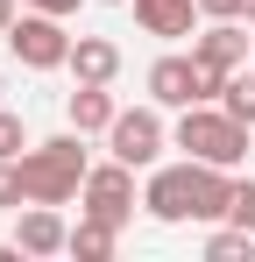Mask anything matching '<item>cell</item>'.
<instances>
[{
	"mask_svg": "<svg viewBox=\"0 0 255 262\" xmlns=\"http://www.w3.org/2000/svg\"><path fill=\"white\" fill-rule=\"evenodd\" d=\"M14 14H22V7H14V0H0V36L14 29Z\"/></svg>",
	"mask_w": 255,
	"mask_h": 262,
	"instance_id": "21",
	"label": "cell"
},
{
	"mask_svg": "<svg viewBox=\"0 0 255 262\" xmlns=\"http://www.w3.org/2000/svg\"><path fill=\"white\" fill-rule=\"evenodd\" d=\"M29 206V191H22V170H14V156H0V213H22Z\"/></svg>",
	"mask_w": 255,
	"mask_h": 262,
	"instance_id": "16",
	"label": "cell"
},
{
	"mask_svg": "<svg viewBox=\"0 0 255 262\" xmlns=\"http://www.w3.org/2000/svg\"><path fill=\"white\" fill-rule=\"evenodd\" d=\"M199 14H213V21L220 14H241V0H199Z\"/></svg>",
	"mask_w": 255,
	"mask_h": 262,
	"instance_id": "19",
	"label": "cell"
},
{
	"mask_svg": "<svg viewBox=\"0 0 255 262\" xmlns=\"http://www.w3.org/2000/svg\"><path fill=\"white\" fill-rule=\"evenodd\" d=\"M14 170H22V191H29V206H71L85 191V135H50V142H36V149H22L14 156Z\"/></svg>",
	"mask_w": 255,
	"mask_h": 262,
	"instance_id": "1",
	"label": "cell"
},
{
	"mask_svg": "<svg viewBox=\"0 0 255 262\" xmlns=\"http://www.w3.org/2000/svg\"><path fill=\"white\" fill-rule=\"evenodd\" d=\"M114 7H128V0H114Z\"/></svg>",
	"mask_w": 255,
	"mask_h": 262,
	"instance_id": "23",
	"label": "cell"
},
{
	"mask_svg": "<svg viewBox=\"0 0 255 262\" xmlns=\"http://www.w3.org/2000/svg\"><path fill=\"white\" fill-rule=\"evenodd\" d=\"M206 255H213V262H255V234L227 220V227H220V234L206 241Z\"/></svg>",
	"mask_w": 255,
	"mask_h": 262,
	"instance_id": "14",
	"label": "cell"
},
{
	"mask_svg": "<svg viewBox=\"0 0 255 262\" xmlns=\"http://www.w3.org/2000/svg\"><path fill=\"white\" fill-rule=\"evenodd\" d=\"M234 206V177L220 163H192V220H227Z\"/></svg>",
	"mask_w": 255,
	"mask_h": 262,
	"instance_id": "11",
	"label": "cell"
},
{
	"mask_svg": "<svg viewBox=\"0 0 255 262\" xmlns=\"http://www.w3.org/2000/svg\"><path fill=\"white\" fill-rule=\"evenodd\" d=\"M241 14H248V21H255V0H241Z\"/></svg>",
	"mask_w": 255,
	"mask_h": 262,
	"instance_id": "22",
	"label": "cell"
},
{
	"mask_svg": "<svg viewBox=\"0 0 255 262\" xmlns=\"http://www.w3.org/2000/svg\"><path fill=\"white\" fill-rule=\"evenodd\" d=\"M114 241H121V227H114V220L78 213V227H71V255H78V262H107V255H114Z\"/></svg>",
	"mask_w": 255,
	"mask_h": 262,
	"instance_id": "13",
	"label": "cell"
},
{
	"mask_svg": "<svg viewBox=\"0 0 255 262\" xmlns=\"http://www.w3.org/2000/svg\"><path fill=\"white\" fill-rule=\"evenodd\" d=\"M142 206H149V220H163V227L192 220V163L156 170V177H149V191H142Z\"/></svg>",
	"mask_w": 255,
	"mask_h": 262,
	"instance_id": "6",
	"label": "cell"
},
{
	"mask_svg": "<svg viewBox=\"0 0 255 262\" xmlns=\"http://www.w3.org/2000/svg\"><path fill=\"white\" fill-rule=\"evenodd\" d=\"M107 149L121 156L128 170H149V163L163 156V121H156V106H121L114 128H107Z\"/></svg>",
	"mask_w": 255,
	"mask_h": 262,
	"instance_id": "4",
	"label": "cell"
},
{
	"mask_svg": "<svg viewBox=\"0 0 255 262\" xmlns=\"http://www.w3.org/2000/svg\"><path fill=\"white\" fill-rule=\"evenodd\" d=\"M220 106H227L241 128H255V71H234V78H227V92H220Z\"/></svg>",
	"mask_w": 255,
	"mask_h": 262,
	"instance_id": "15",
	"label": "cell"
},
{
	"mask_svg": "<svg viewBox=\"0 0 255 262\" xmlns=\"http://www.w3.org/2000/svg\"><path fill=\"white\" fill-rule=\"evenodd\" d=\"M192 57H206L213 71H241V64H248V36H241V14H220L206 36H192Z\"/></svg>",
	"mask_w": 255,
	"mask_h": 262,
	"instance_id": "7",
	"label": "cell"
},
{
	"mask_svg": "<svg viewBox=\"0 0 255 262\" xmlns=\"http://www.w3.org/2000/svg\"><path fill=\"white\" fill-rule=\"evenodd\" d=\"M64 114H71V128H78V135H107V128H114V114H121V106H114V92H107V85H78V92H71V106H64Z\"/></svg>",
	"mask_w": 255,
	"mask_h": 262,
	"instance_id": "12",
	"label": "cell"
},
{
	"mask_svg": "<svg viewBox=\"0 0 255 262\" xmlns=\"http://www.w3.org/2000/svg\"><path fill=\"white\" fill-rule=\"evenodd\" d=\"M227 220L255 234V177H248V184H234V206H227Z\"/></svg>",
	"mask_w": 255,
	"mask_h": 262,
	"instance_id": "17",
	"label": "cell"
},
{
	"mask_svg": "<svg viewBox=\"0 0 255 262\" xmlns=\"http://www.w3.org/2000/svg\"><path fill=\"white\" fill-rule=\"evenodd\" d=\"M78 199H85L78 213H92V220H114V227H128V213H135V170H128L121 156H114V163L85 170V191H78Z\"/></svg>",
	"mask_w": 255,
	"mask_h": 262,
	"instance_id": "5",
	"label": "cell"
},
{
	"mask_svg": "<svg viewBox=\"0 0 255 262\" xmlns=\"http://www.w3.org/2000/svg\"><path fill=\"white\" fill-rule=\"evenodd\" d=\"M71 78L78 85H114L121 78V50L107 43V36H78L71 43Z\"/></svg>",
	"mask_w": 255,
	"mask_h": 262,
	"instance_id": "10",
	"label": "cell"
},
{
	"mask_svg": "<svg viewBox=\"0 0 255 262\" xmlns=\"http://www.w3.org/2000/svg\"><path fill=\"white\" fill-rule=\"evenodd\" d=\"M29 149V135H22V114H7L0 106V156H22Z\"/></svg>",
	"mask_w": 255,
	"mask_h": 262,
	"instance_id": "18",
	"label": "cell"
},
{
	"mask_svg": "<svg viewBox=\"0 0 255 262\" xmlns=\"http://www.w3.org/2000/svg\"><path fill=\"white\" fill-rule=\"evenodd\" d=\"M14 241H22V255H71V227L57 206H29L22 227H14Z\"/></svg>",
	"mask_w": 255,
	"mask_h": 262,
	"instance_id": "8",
	"label": "cell"
},
{
	"mask_svg": "<svg viewBox=\"0 0 255 262\" xmlns=\"http://www.w3.org/2000/svg\"><path fill=\"white\" fill-rule=\"evenodd\" d=\"M71 43H78V36H64V14H42V7L14 14V29H7V50H14L29 71H57V64H71Z\"/></svg>",
	"mask_w": 255,
	"mask_h": 262,
	"instance_id": "3",
	"label": "cell"
},
{
	"mask_svg": "<svg viewBox=\"0 0 255 262\" xmlns=\"http://www.w3.org/2000/svg\"><path fill=\"white\" fill-rule=\"evenodd\" d=\"M0 85H7V78H0Z\"/></svg>",
	"mask_w": 255,
	"mask_h": 262,
	"instance_id": "24",
	"label": "cell"
},
{
	"mask_svg": "<svg viewBox=\"0 0 255 262\" xmlns=\"http://www.w3.org/2000/svg\"><path fill=\"white\" fill-rule=\"evenodd\" d=\"M29 7H42V14H78V0H29Z\"/></svg>",
	"mask_w": 255,
	"mask_h": 262,
	"instance_id": "20",
	"label": "cell"
},
{
	"mask_svg": "<svg viewBox=\"0 0 255 262\" xmlns=\"http://www.w3.org/2000/svg\"><path fill=\"white\" fill-rule=\"evenodd\" d=\"M192 163H220V170H234L241 156H248V128L227 114V106H213V99H199V106H184V121H177V135H170Z\"/></svg>",
	"mask_w": 255,
	"mask_h": 262,
	"instance_id": "2",
	"label": "cell"
},
{
	"mask_svg": "<svg viewBox=\"0 0 255 262\" xmlns=\"http://www.w3.org/2000/svg\"><path fill=\"white\" fill-rule=\"evenodd\" d=\"M192 14H199V0H135V21L156 43H184L192 36Z\"/></svg>",
	"mask_w": 255,
	"mask_h": 262,
	"instance_id": "9",
	"label": "cell"
}]
</instances>
